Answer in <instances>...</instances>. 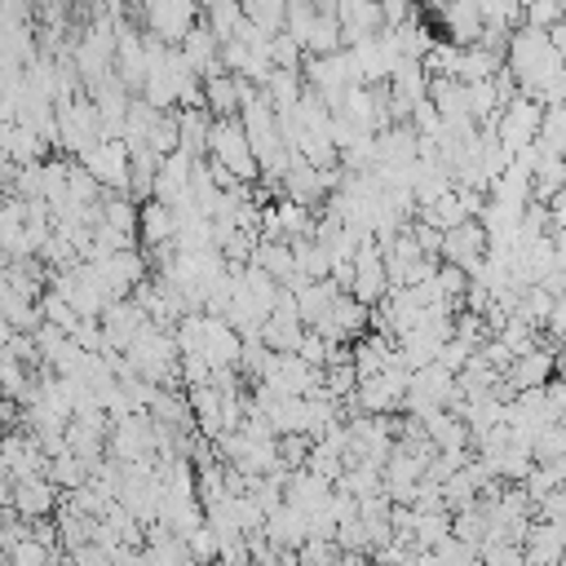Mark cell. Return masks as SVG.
<instances>
[{
    "instance_id": "1",
    "label": "cell",
    "mask_w": 566,
    "mask_h": 566,
    "mask_svg": "<svg viewBox=\"0 0 566 566\" xmlns=\"http://www.w3.org/2000/svg\"><path fill=\"white\" fill-rule=\"evenodd\" d=\"M539 133H544V106L535 102V97H526V93H513L504 106H500V115L491 119V137L517 159L522 150H531L535 142H539Z\"/></svg>"
},
{
    "instance_id": "5",
    "label": "cell",
    "mask_w": 566,
    "mask_h": 566,
    "mask_svg": "<svg viewBox=\"0 0 566 566\" xmlns=\"http://www.w3.org/2000/svg\"><path fill=\"white\" fill-rule=\"evenodd\" d=\"M478 553H482V566H526L522 544H509V539H486Z\"/></svg>"
},
{
    "instance_id": "4",
    "label": "cell",
    "mask_w": 566,
    "mask_h": 566,
    "mask_svg": "<svg viewBox=\"0 0 566 566\" xmlns=\"http://www.w3.org/2000/svg\"><path fill=\"white\" fill-rule=\"evenodd\" d=\"M522 22L539 27V31H553L562 22V0H526L522 4Z\"/></svg>"
},
{
    "instance_id": "2",
    "label": "cell",
    "mask_w": 566,
    "mask_h": 566,
    "mask_svg": "<svg viewBox=\"0 0 566 566\" xmlns=\"http://www.w3.org/2000/svg\"><path fill=\"white\" fill-rule=\"evenodd\" d=\"M208 146H212V159H217L221 172H230V177H252L256 172V155H252L248 128L239 119H217L208 128Z\"/></svg>"
},
{
    "instance_id": "3",
    "label": "cell",
    "mask_w": 566,
    "mask_h": 566,
    "mask_svg": "<svg viewBox=\"0 0 566 566\" xmlns=\"http://www.w3.org/2000/svg\"><path fill=\"white\" fill-rule=\"evenodd\" d=\"M522 553H526V566H562L566 557V522H531L526 526V539H522Z\"/></svg>"
}]
</instances>
